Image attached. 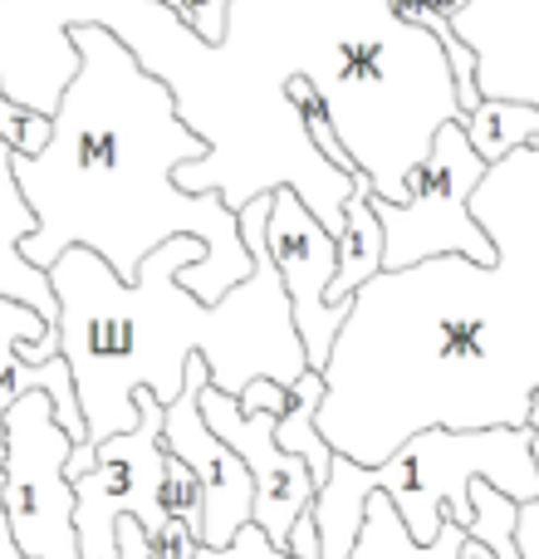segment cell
<instances>
[{
	"label": "cell",
	"instance_id": "6da1fadb",
	"mask_svg": "<svg viewBox=\"0 0 539 559\" xmlns=\"http://www.w3.org/2000/svg\"><path fill=\"white\" fill-rule=\"evenodd\" d=\"M495 261L427 255L354 289L324 358L314 427L378 466L422 427H530L539 403V147L486 167L471 192Z\"/></svg>",
	"mask_w": 539,
	"mask_h": 559
},
{
	"label": "cell",
	"instance_id": "7a4b0ae2",
	"mask_svg": "<svg viewBox=\"0 0 539 559\" xmlns=\"http://www.w3.org/2000/svg\"><path fill=\"white\" fill-rule=\"evenodd\" d=\"M69 45L79 64L49 114L45 147L10 153L15 187L35 212L20 255L45 271L69 246H88L133 280L167 236H196L206 255L187 261L177 280L202 299H221L255 261L226 197L177 182V167L206 157V138L177 114L172 84L113 25L69 20Z\"/></svg>",
	"mask_w": 539,
	"mask_h": 559
},
{
	"label": "cell",
	"instance_id": "3957f363",
	"mask_svg": "<svg viewBox=\"0 0 539 559\" xmlns=\"http://www.w3.org/2000/svg\"><path fill=\"white\" fill-rule=\"evenodd\" d=\"M236 216L255 265L221 299H202L177 280L187 261L206 255L196 236H167L133 280H123L88 246H69L45 265L59 299V354L74 368V393L84 407V442L98 447L137 423V388H147L157 403H172L196 358H206L212 383L236 397L251 378L295 388L309 368L289 289L270 261V192L245 202Z\"/></svg>",
	"mask_w": 539,
	"mask_h": 559
},
{
	"label": "cell",
	"instance_id": "277c9868",
	"mask_svg": "<svg viewBox=\"0 0 539 559\" xmlns=\"http://www.w3.org/2000/svg\"><path fill=\"white\" fill-rule=\"evenodd\" d=\"M226 39L285 88L304 74L358 173L387 202L412 197L432 133L466 118L452 59L393 0H231Z\"/></svg>",
	"mask_w": 539,
	"mask_h": 559
},
{
	"label": "cell",
	"instance_id": "5b68a950",
	"mask_svg": "<svg viewBox=\"0 0 539 559\" xmlns=\"http://www.w3.org/2000/svg\"><path fill=\"white\" fill-rule=\"evenodd\" d=\"M501 486L511 501L539 496L535 462V427H422L397 447L387 462L363 466L354 456L334 452L324 486L314 491V521L324 559H348L354 535L363 525L368 491H387L397 515L407 521L412 540H432L442 521L471 525V481Z\"/></svg>",
	"mask_w": 539,
	"mask_h": 559
},
{
	"label": "cell",
	"instance_id": "8992f818",
	"mask_svg": "<svg viewBox=\"0 0 539 559\" xmlns=\"http://www.w3.org/2000/svg\"><path fill=\"white\" fill-rule=\"evenodd\" d=\"M486 157L471 147L462 118H446L432 133L422 167L412 173V197L387 202L373 192V212L383 222L387 255L383 271H403L427 255H471V261H495V241L471 212V192L486 177Z\"/></svg>",
	"mask_w": 539,
	"mask_h": 559
},
{
	"label": "cell",
	"instance_id": "52a82bcc",
	"mask_svg": "<svg viewBox=\"0 0 539 559\" xmlns=\"http://www.w3.org/2000/svg\"><path fill=\"white\" fill-rule=\"evenodd\" d=\"M5 466H0V501H5L15 545L29 559H84L74 531V481L69 452L74 437L55 417L49 393H25L5 407Z\"/></svg>",
	"mask_w": 539,
	"mask_h": 559
},
{
	"label": "cell",
	"instance_id": "ba28073f",
	"mask_svg": "<svg viewBox=\"0 0 539 559\" xmlns=\"http://www.w3.org/2000/svg\"><path fill=\"white\" fill-rule=\"evenodd\" d=\"M163 407L147 388H137V423L128 432H113L94 447V466L74 481V531L84 559H113L118 550V515H137L147 535L167 525L163 506Z\"/></svg>",
	"mask_w": 539,
	"mask_h": 559
},
{
	"label": "cell",
	"instance_id": "9c48e42d",
	"mask_svg": "<svg viewBox=\"0 0 539 559\" xmlns=\"http://www.w3.org/2000/svg\"><path fill=\"white\" fill-rule=\"evenodd\" d=\"M289 407V388L275 378H251L245 393H226L212 378L202 383V417L231 452H241V462L255 476V525L275 545L289 540L295 521L314 506V472L299 452L279 447L275 423Z\"/></svg>",
	"mask_w": 539,
	"mask_h": 559
},
{
	"label": "cell",
	"instance_id": "30bf717a",
	"mask_svg": "<svg viewBox=\"0 0 539 559\" xmlns=\"http://www.w3.org/2000/svg\"><path fill=\"white\" fill-rule=\"evenodd\" d=\"M265 241H270V261L279 265V280L289 289V305H295V329L304 338L309 368H324L334 334L344 329L348 305H354V299L348 305L328 299V280L338 271V236L309 212L295 187L279 182L270 192Z\"/></svg>",
	"mask_w": 539,
	"mask_h": 559
},
{
	"label": "cell",
	"instance_id": "8fae6325",
	"mask_svg": "<svg viewBox=\"0 0 539 559\" xmlns=\"http://www.w3.org/2000/svg\"><path fill=\"white\" fill-rule=\"evenodd\" d=\"M212 378L206 358H196L187 388L163 407V452L182 456L202 481V545H231L241 525L255 521V476L241 452L221 442L202 417V383Z\"/></svg>",
	"mask_w": 539,
	"mask_h": 559
},
{
	"label": "cell",
	"instance_id": "7c38bea8",
	"mask_svg": "<svg viewBox=\"0 0 539 559\" xmlns=\"http://www.w3.org/2000/svg\"><path fill=\"white\" fill-rule=\"evenodd\" d=\"M55 329V319H45L29 299H15V295H0V413H5L15 397L25 393H49L55 403V417L69 427L74 442H84L88 427H84V407H79V393H74V368H69L64 354L45 358V364H29L20 354L25 338H45Z\"/></svg>",
	"mask_w": 539,
	"mask_h": 559
},
{
	"label": "cell",
	"instance_id": "4fadbf2b",
	"mask_svg": "<svg viewBox=\"0 0 539 559\" xmlns=\"http://www.w3.org/2000/svg\"><path fill=\"white\" fill-rule=\"evenodd\" d=\"M462 545H466L462 521L446 515L432 540H412V531L397 515V506L387 501V491H368L363 525H358L348 559H462Z\"/></svg>",
	"mask_w": 539,
	"mask_h": 559
},
{
	"label": "cell",
	"instance_id": "5bb4252c",
	"mask_svg": "<svg viewBox=\"0 0 539 559\" xmlns=\"http://www.w3.org/2000/svg\"><path fill=\"white\" fill-rule=\"evenodd\" d=\"M383 255H387V236L373 212V177L354 173V192L344 202V231H338V271L328 280V299L348 305L368 275L383 271Z\"/></svg>",
	"mask_w": 539,
	"mask_h": 559
},
{
	"label": "cell",
	"instance_id": "9a60e30c",
	"mask_svg": "<svg viewBox=\"0 0 539 559\" xmlns=\"http://www.w3.org/2000/svg\"><path fill=\"white\" fill-rule=\"evenodd\" d=\"M471 147L486 157V163H501L505 153L535 143L539 138V108L525 104V98H481L471 114L462 118Z\"/></svg>",
	"mask_w": 539,
	"mask_h": 559
},
{
	"label": "cell",
	"instance_id": "2e32d148",
	"mask_svg": "<svg viewBox=\"0 0 539 559\" xmlns=\"http://www.w3.org/2000/svg\"><path fill=\"white\" fill-rule=\"evenodd\" d=\"M163 506H167V521H187L196 531V540H202V481L172 452H167V472H163Z\"/></svg>",
	"mask_w": 539,
	"mask_h": 559
},
{
	"label": "cell",
	"instance_id": "e0dca14e",
	"mask_svg": "<svg viewBox=\"0 0 539 559\" xmlns=\"http://www.w3.org/2000/svg\"><path fill=\"white\" fill-rule=\"evenodd\" d=\"M0 138H5L10 153H39L49 138V114L10 98L5 84H0Z\"/></svg>",
	"mask_w": 539,
	"mask_h": 559
},
{
	"label": "cell",
	"instance_id": "ac0fdd59",
	"mask_svg": "<svg viewBox=\"0 0 539 559\" xmlns=\"http://www.w3.org/2000/svg\"><path fill=\"white\" fill-rule=\"evenodd\" d=\"M192 559H299V555H289L285 545H275L270 535L261 531V525H241V531L231 535V545H196V555Z\"/></svg>",
	"mask_w": 539,
	"mask_h": 559
},
{
	"label": "cell",
	"instance_id": "d6986e66",
	"mask_svg": "<svg viewBox=\"0 0 539 559\" xmlns=\"http://www.w3.org/2000/svg\"><path fill=\"white\" fill-rule=\"evenodd\" d=\"M177 20L206 45H221L231 25V0H177Z\"/></svg>",
	"mask_w": 539,
	"mask_h": 559
},
{
	"label": "cell",
	"instance_id": "ffe728a7",
	"mask_svg": "<svg viewBox=\"0 0 539 559\" xmlns=\"http://www.w3.org/2000/svg\"><path fill=\"white\" fill-rule=\"evenodd\" d=\"M196 545H202V540H196L192 525H187V521H167L163 531L153 535V555H147V559H192Z\"/></svg>",
	"mask_w": 539,
	"mask_h": 559
},
{
	"label": "cell",
	"instance_id": "44dd1931",
	"mask_svg": "<svg viewBox=\"0 0 539 559\" xmlns=\"http://www.w3.org/2000/svg\"><path fill=\"white\" fill-rule=\"evenodd\" d=\"M118 550L113 559H147L153 555V535H147V525L137 521V515H118Z\"/></svg>",
	"mask_w": 539,
	"mask_h": 559
},
{
	"label": "cell",
	"instance_id": "7402d4cb",
	"mask_svg": "<svg viewBox=\"0 0 539 559\" xmlns=\"http://www.w3.org/2000/svg\"><path fill=\"white\" fill-rule=\"evenodd\" d=\"M285 550H289V555H299V559H324V545H319V521H314V506H309V511L295 521V531H289Z\"/></svg>",
	"mask_w": 539,
	"mask_h": 559
},
{
	"label": "cell",
	"instance_id": "603a6c76",
	"mask_svg": "<svg viewBox=\"0 0 539 559\" xmlns=\"http://www.w3.org/2000/svg\"><path fill=\"white\" fill-rule=\"evenodd\" d=\"M515 545L525 559H539V496L520 501V511H515Z\"/></svg>",
	"mask_w": 539,
	"mask_h": 559
},
{
	"label": "cell",
	"instance_id": "cb8c5ba5",
	"mask_svg": "<svg viewBox=\"0 0 539 559\" xmlns=\"http://www.w3.org/2000/svg\"><path fill=\"white\" fill-rule=\"evenodd\" d=\"M0 559H29L25 550L15 545V531H10V515H5V501H0Z\"/></svg>",
	"mask_w": 539,
	"mask_h": 559
},
{
	"label": "cell",
	"instance_id": "d4e9b609",
	"mask_svg": "<svg viewBox=\"0 0 539 559\" xmlns=\"http://www.w3.org/2000/svg\"><path fill=\"white\" fill-rule=\"evenodd\" d=\"M462 559H495V550H491V545H486V540H481V535H471V531H466Z\"/></svg>",
	"mask_w": 539,
	"mask_h": 559
},
{
	"label": "cell",
	"instance_id": "484cf974",
	"mask_svg": "<svg viewBox=\"0 0 539 559\" xmlns=\"http://www.w3.org/2000/svg\"><path fill=\"white\" fill-rule=\"evenodd\" d=\"M5 447H10V437H5V413H0V466H5Z\"/></svg>",
	"mask_w": 539,
	"mask_h": 559
},
{
	"label": "cell",
	"instance_id": "4316f807",
	"mask_svg": "<svg viewBox=\"0 0 539 559\" xmlns=\"http://www.w3.org/2000/svg\"><path fill=\"white\" fill-rule=\"evenodd\" d=\"M163 5H172V10H177V0H163Z\"/></svg>",
	"mask_w": 539,
	"mask_h": 559
},
{
	"label": "cell",
	"instance_id": "83f0119b",
	"mask_svg": "<svg viewBox=\"0 0 539 559\" xmlns=\"http://www.w3.org/2000/svg\"><path fill=\"white\" fill-rule=\"evenodd\" d=\"M535 147H539V138H535Z\"/></svg>",
	"mask_w": 539,
	"mask_h": 559
}]
</instances>
